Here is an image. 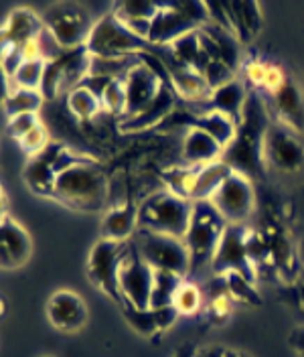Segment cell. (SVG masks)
Here are the masks:
<instances>
[{
    "label": "cell",
    "instance_id": "29",
    "mask_svg": "<svg viewBox=\"0 0 304 357\" xmlns=\"http://www.w3.org/2000/svg\"><path fill=\"white\" fill-rule=\"evenodd\" d=\"M4 98V112L8 118L19 116V114H41L43 108L45 96L41 93V89H24V88H10L2 96Z\"/></svg>",
    "mask_w": 304,
    "mask_h": 357
},
{
    "label": "cell",
    "instance_id": "18",
    "mask_svg": "<svg viewBox=\"0 0 304 357\" xmlns=\"http://www.w3.org/2000/svg\"><path fill=\"white\" fill-rule=\"evenodd\" d=\"M31 238L21 223H17L13 218H2L0 225V258L4 268L22 266L31 256Z\"/></svg>",
    "mask_w": 304,
    "mask_h": 357
},
{
    "label": "cell",
    "instance_id": "44",
    "mask_svg": "<svg viewBox=\"0 0 304 357\" xmlns=\"http://www.w3.org/2000/svg\"><path fill=\"white\" fill-rule=\"evenodd\" d=\"M174 357H195V351H191V349H187V347H183V349H178Z\"/></svg>",
    "mask_w": 304,
    "mask_h": 357
},
{
    "label": "cell",
    "instance_id": "13",
    "mask_svg": "<svg viewBox=\"0 0 304 357\" xmlns=\"http://www.w3.org/2000/svg\"><path fill=\"white\" fill-rule=\"evenodd\" d=\"M176 100L178 98H176L174 89L169 84H165L146 108H142L134 116L122 118L118 122V126L124 132H144L151 128H158L173 114V110L176 108Z\"/></svg>",
    "mask_w": 304,
    "mask_h": 357
},
{
    "label": "cell",
    "instance_id": "6",
    "mask_svg": "<svg viewBox=\"0 0 304 357\" xmlns=\"http://www.w3.org/2000/svg\"><path fill=\"white\" fill-rule=\"evenodd\" d=\"M138 254L154 270L174 272L183 278L191 274V254L183 238H174L167 234H156L149 229H138L132 238Z\"/></svg>",
    "mask_w": 304,
    "mask_h": 357
},
{
    "label": "cell",
    "instance_id": "21",
    "mask_svg": "<svg viewBox=\"0 0 304 357\" xmlns=\"http://www.w3.org/2000/svg\"><path fill=\"white\" fill-rule=\"evenodd\" d=\"M138 205L126 203L109 207L102 220V238L114 242H130L138 231Z\"/></svg>",
    "mask_w": 304,
    "mask_h": 357
},
{
    "label": "cell",
    "instance_id": "24",
    "mask_svg": "<svg viewBox=\"0 0 304 357\" xmlns=\"http://www.w3.org/2000/svg\"><path fill=\"white\" fill-rule=\"evenodd\" d=\"M225 6H227V15H229L234 35L241 43H248L260 29V4L248 0V2H229Z\"/></svg>",
    "mask_w": 304,
    "mask_h": 357
},
{
    "label": "cell",
    "instance_id": "22",
    "mask_svg": "<svg viewBox=\"0 0 304 357\" xmlns=\"http://www.w3.org/2000/svg\"><path fill=\"white\" fill-rule=\"evenodd\" d=\"M272 106L274 114H278V122L298 130L304 122V100L301 88L292 82L286 79L282 88H278L272 93Z\"/></svg>",
    "mask_w": 304,
    "mask_h": 357
},
{
    "label": "cell",
    "instance_id": "11",
    "mask_svg": "<svg viewBox=\"0 0 304 357\" xmlns=\"http://www.w3.org/2000/svg\"><path fill=\"white\" fill-rule=\"evenodd\" d=\"M245 236H248L245 223H227V227L219 240L215 258L211 262V274L225 276L229 272H239V274H243L256 282L258 274H256V268L252 266V262L248 258Z\"/></svg>",
    "mask_w": 304,
    "mask_h": 357
},
{
    "label": "cell",
    "instance_id": "30",
    "mask_svg": "<svg viewBox=\"0 0 304 357\" xmlns=\"http://www.w3.org/2000/svg\"><path fill=\"white\" fill-rule=\"evenodd\" d=\"M185 278L167 272V270H154V284H152L151 296V309H165V307H173V298L176 289L181 287Z\"/></svg>",
    "mask_w": 304,
    "mask_h": 357
},
{
    "label": "cell",
    "instance_id": "40",
    "mask_svg": "<svg viewBox=\"0 0 304 357\" xmlns=\"http://www.w3.org/2000/svg\"><path fill=\"white\" fill-rule=\"evenodd\" d=\"M234 298H231V294H223V296H218V298H213V301H209L207 303V311H209V317L215 321V323H223L231 311H234Z\"/></svg>",
    "mask_w": 304,
    "mask_h": 357
},
{
    "label": "cell",
    "instance_id": "34",
    "mask_svg": "<svg viewBox=\"0 0 304 357\" xmlns=\"http://www.w3.org/2000/svg\"><path fill=\"white\" fill-rule=\"evenodd\" d=\"M100 100H102V108L112 116H116L118 122H120L124 118V114H126V104H128L124 79H112Z\"/></svg>",
    "mask_w": 304,
    "mask_h": 357
},
{
    "label": "cell",
    "instance_id": "17",
    "mask_svg": "<svg viewBox=\"0 0 304 357\" xmlns=\"http://www.w3.org/2000/svg\"><path fill=\"white\" fill-rule=\"evenodd\" d=\"M195 22L189 21L181 10L174 8L173 2H160V8L156 13V17L152 19V31H151V45L158 47H169L176 41L178 37L197 31Z\"/></svg>",
    "mask_w": 304,
    "mask_h": 357
},
{
    "label": "cell",
    "instance_id": "5",
    "mask_svg": "<svg viewBox=\"0 0 304 357\" xmlns=\"http://www.w3.org/2000/svg\"><path fill=\"white\" fill-rule=\"evenodd\" d=\"M86 47L91 55H98V57H130V55L149 51L152 45L140 39L138 35H134L130 29L109 10L104 17L96 19Z\"/></svg>",
    "mask_w": 304,
    "mask_h": 357
},
{
    "label": "cell",
    "instance_id": "36",
    "mask_svg": "<svg viewBox=\"0 0 304 357\" xmlns=\"http://www.w3.org/2000/svg\"><path fill=\"white\" fill-rule=\"evenodd\" d=\"M35 43H37V49H39V57L43 59V61H57V59H61L63 55L67 53V49L63 45L57 41V37L43 26L41 29V33L37 35V39H35Z\"/></svg>",
    "mask_w": 304,
    "mask_h": 357
},
{
    "label": "cell",
    "instance_id": "27",
    "mask_svg": "<svg viewBox=\"0 0 304 357\" xmlns=\"http://www.w3.org/2000/svg\"><path fill=\"white\" fill-rule=\"evenodd\" d=\"M22 177L26 181V185L41 195H53L55 193V185H57V173L53 171V162L47 160L45 156H33L24 171Z\"/></svg>",
    "mask_w": 304,
    "mask_h": 357
},
{
    "label": "cell",
    "instance_id": "33",
    "mask_svg": "<svg viewBox=\"0 0 304 357\" xmlns=\"http://www.w3.org/2000/svg\"><path fill=\"white\" fill-rule=\"evenodd\" d=\"M160 8V2H144V0H128V2H116L112 13L120 21H132V19H154Z\"/></svg>",
    "mask_w": 304,
    "mask_h": 357
},
{
    "label": "cell",
    "instance_id": "42",
    "mask_svg": "<svg viewBox=\"0 0 304 357\" xmlns=\"http://www.w3.org/2000/svg\"><path fill=\"white\" fill-rule=\"evenodd\" d=\"M290 343L301 351V356H304V329H298V331H294L292 337H290Z\"/></svg>",
    "mask_w": 304,
    "mask_h": 357
},
{
    "label": "cell",
    "instance_id": "38",
    "mask_svg": "<svg viewBox=\"0 0 304 357\" xmlns=\"http://www.w3.org/2000/svg\"><path fill=\"white\" fill-rule=\"evenodd\" d=\"M203 77H205V82H207V86L213 89L221 88V86H225V84H229V82H234L236 77H238V71H234L229 66H225L223 61H211L207 69L203 71Z\"/></svg>",
    "mask_w": 304,
    "mask_h": 357
},
{
    "label": "cell",
    "instance_id": "2",
    "mask_svg": "<svg viewBox=\"0 0 304 357\" xmlns=\"http://www.w3.org/2000/svg\"><path fill=\"white\" fill-rule=\"evenodd\" d=\"M53 197L73 209L82 211H100L109 207V178L104 167L86 156L82 162L71 167L57 177Z\"/></svg>",
    "mask_w": 304,
    "mask_h": 357
},
{
    "label": "cell",
    "instance_id": "9",
    "mask_svg": "<svg viewBox=\"0 0 304 357\" xmlns=\"http://www.w3.org/2000/svg\"><path fill=\"white\" fill-rule=\"evenodd\" d=\"M152 284H154V268L138 254L136 245L130 240L126 258L120 270V294L122 305H130L136 309H151Z\"/></svg>",
    "mask_w": 304,
    "mask_h": 357
},
{
    "label": "cell",
    "instance_id": "43",
    "mask_svg": "<svg viewBox=\"0 0 304 357\" xmlns=\"http://www.w3.org/2000/svg\"><path fill=\"white\" fill-rule=\"evenodd\" d=\"M225 356V351L223 349H215V347H211V349H203V351H197L195 357H223Z\"/></svg>",
    "mask_w": 304,
    "mask_h": 357
},
{
    "label": "cell",
    "instance_id": "28",
    "mask_svg": "<svg viewBox=\"0 0 304 357\" xmlns=\"http://www.w3.org/2000/svg\"><path fill=\"white\" fill-rule=\"evenodd\" d=\"M66 108L71 112V116H73L79 124L96 120V118L104 112V108H102V100H100L93 91H89L87 88H84V86H77V88H73L67 93Z\"/></svg>",
    "mask_w": 304,
    "mask_h": 357
},
{
    "label": "cell",
    "instance_id": "8",
    "mask_svg": "<svg viewBox=\"0 0 304 357\" xmlns=\"http://www.w3.org/2000/svg\"><path fill=\"white\" fill-rule=\"evenodd\" d=\"M43 24L57 37V41L67 51L86 47L89 33L93 29V19L87 15L86 8L73 2H61L51 6L43 17Z\"/></svg>",
    "mask_w": 304,
    "mask_h": 357
},
{
    "label": "cell",
    "instance_id": "47",
    "mask_svg": "<svg viewBox=\"0 0 304 357\" xmlns=\"http://www.w3.org/2000/svg\"><path fill=\"white\" fill-rule=\"evenodd\" d=\"M301 357H304V356H301Z\"/></svg>",
    "mask_w": 304,
    "mask_h": 357
},
{
    "label": "cell",
    "instance_id": "12",
    "mask_svg": "<svg viewBox=\"0 0 304 357\" xmlns=\"http://www.w3.org/2000/svg\"><path fill=\"white\" fill-rule=\"evenodd\" d=\"M209 201L227 223H243L254 211V183L250 177L234 171Z\"/></svg>",
    "mask_w": 304,
    "mask_h": 357
},
{
    "label": "cell",
    "instance_id": "15",
    "mask_svg": "<svg viewBox=\"0 0 304 357\" xmlns=\"http://www.w3.org/2000/svg\"><path fill=\"white\" fill-rule=\"evenodd\" d=\"M47 317L59 331H77L87 321L86 303L73 290H57L47 303Z\"/></svg>",
    "mask_w": 304,
    "mask_h": 357
},
{
    "label": "cell",
    "instance_id": "16",
    "mask_svg": "<svg viewBox=\"0 0 304 357\" xmlns=\"http://www.w3.org/2000/svg\"><path fill=\"white\" fill-rule=\"evenodd\" d=\"M223 146L218 140L205 130L191 126L183 132L181 146H178V158L187 167H203L209 162H215L223 156Z\"/></svg>",
    "mask_w": 304,
    "mask_h": 357
},
{
    "label": "cell",
    "instance_id": "10",
    "mask_svg": "<svg viewBox=\"0 0 304 357\" xmlns=\"http://www.w3.org/2000/svg\"><path fill=\"white\" fill-rule=\"evenodd\" d=\"M264 160L284 173L298 171L304 165V142L298 132L278 120L270 124L264 140Z\"/></svg>",
    "mask_w": 304,
    "mask_h": 357
},
{
    "label": "cell",
    "instance_id": "41",
    "mask_svg": "<svg viewBox=\"0 0 304 357\" xmlns=\"http://www.w3.org/2000/svg\"><path fill=\"white\" fill-rule=\"evenodd\" d=\"M109 77H104V75H93V73H87V77L82 82V86L87 88L89 91H93L98 98H102V93L106 91V88L109 86Z\"/></svg>",
    "mask_w": 304,
    "mask_h": 357
},
{
    "label": "cell",
    "instance_id": "20",
    "mask_svg": "<svg viewBox=\"0 0 304 357\" xmlns=\"http://www.w3.org/2000/svg\"><path fill=\"white\" fill-rule=\"evenodd\" d=\"M122 311L126 314L128 323L132 325L134 331L146 337H156L162 331L171 329L174 321L178 319V312L173 307H165V309H136L130 305H122Z\"/></svg>",
    "mask_w": 304,
    "mask_h": 357
},
{
    "label": "cell",
    "instance_id": "45",
    "mask_svg": "<svg viewBox=\"0 0 304 357\" xmlns=\"http://www.w3.org/2000/svg\"><path fill=\"white\" fill-rule=\"evenodd\" d=\"M223 357H245V356H241V354H236V351H225V356Z\"/></svg>",
    "mask_w": 304,
    "mask_h": 357
},
{
    "label": "cell",
    "instance_id": "3",
    "mask_svg": "<svg viewBox=\"0 0 304 357\" xmlns=\"http://www.w3.org/2000/svg\"><path fill=\"white\" fill-rule=\"evenodd\" d=\"M193 207L195 201L174 195L160 187L146 193L138 203V229L185 238L193 220Z\"/></svg>",
    "mask_w": 304,
    "mask_h": 357
},
{
    "label": "cell",
    "instance_id": "23",
    "mask_svg": "<svg viewBox=\"0 0 304 357\" xmlns=\"http://www.w3.org/2000/svg\"><path fill=\"white\" fill-rule=\"evenodd\" d=\"M43 26V19L37 17L33 10L17 8L2 22V43H29V41L37 39V35L41 33Z\"/></svg>",
    "mask_w": 304,
    "mask_h": 357
},
{
    "label": "cell",
    "instance_id": "32",
    "mask_svg": "<svg viewBox=\"0 0 304 357\" xmlns=\"http://www.w3.org/2000/svg\"><path fill=\"white\" fill-rule=\"evenodd\" d=\"M45 67L47 61L41 57L35 59H24V63L19 67V71L8 79L10 88H24V89H41L45 75Z\"/></svg>",
    "mask_w": 304,
    "mask_h": 357
},
{
    "label": "cell",
    "instance_id": "37",
    "mask_svg": "<svg viewBox=\"0 0 304 357\" xmlns=\"http://www.w3.org/2000/svg\"><path fill=\"white\" fill-rule=\"evenodd\" d=\"M51 142V138H49V130H47V126H45V122H41L39 126H35L33 130L29 134H24L21 140H19V144H21V151L24 155H29L31 158L33 156H37L39 153H43V149Z\"/></svg>",
    "mask_w": 304,
    "mask_h": 357
},
{
    "label": "cell",
    "instance_id": "19",
    "mask_svg": "<svg viewBox=\"0 0 304 357\" xmlns=\"http://www.w3.org/2000/svg\"><path fill=\"white\" fill-rule=\"evenodd\" d=\"M248 98H250V88L248 84L243 82V77H236L234 82L221 86V88L213 89L207 98V102L203 104V108L197 112V114H203L207 110L221 112V114H227L231 116L234 120L241 122V116H243V108L248 104Z\"/></svg>",
    "mask_w": 304,
    "mask_h": 357
},
{
    "label": "cell",
    "instance_id": "25",
    "mask_svg": "<svg viewBox=\"0 0 304 357\" xmlns=\"http://www.w3.org/2000/svg\"><path fill=\"white\" fill-rule=\"evenodd\" d=\"M234 173V169L223 160L219 158L215 162H209V165H203L199 167L195 177V185H193V193H191V199L193 201H209L219 187L227 181V177Z\"/></svg>",
    "mask_w": 304,
    "mask_h": 357
},
{
    "label": "cell",
    "instance_id": "14",
    "mask_svg": "<svg viewBox=\"0 0 304 357\" xmlns=\"http://www.w3.org/2000/svg\"><path fill=\"white\" fill-rule=\"evenodd\" d=\"M124 86H126V96H128L124 118H128V116L138 114L142 108H146L154 100V96L165 86V82L152 71L151 67L144 66L138 55V63L132 67L130 73L124 77Z\"/></svg>",
    "mask_w": 304,
    "mask_h": 357
},
{
    "label": "cell",
    "instance_id": "46",
    "mask_svg": "<svg viewBox=\"0 0 304 357\" xmlns=\"http://www.w3.org/2000/svg\"><path fill=\"white\" fill-rule=\"evenodd\" d=\"M298 287H301V294H303V305H304V280L298 284Z\"/></svg>",
    "mask_w": 304,
    "mask_h": 357
},
{
    "label": "cell",
    "instance_id": "1",
    "mask_svg": "<svg viewBox=\"0 0 304 357\" xmlns=\"http://www.w3.org/2000/svg\"><path fill=\"white\" fill-rule=\"evenodd\" d=\"M270 128L268 108L264 106L258 93H250L248 104L243 108V116L239 122L238 136L223 151V160L245 177L254 178L261 173L264 160V140Z\"/></svg>",
    "mask_w": 304,
    "mask_h": 357
},
{
    "label": "cell",
    "instance_id": "39",
    "mask_svg": "<svg viewBox=\"0 0 304 357\" xmlns=\"http://www.w3.org/2000/svg\"><path fill=\"white\" fill-rule=\"evenodd\" d=\"M43 120H41V114H35V112H29V114H19V116H13L8 118V124H6V130L8 134L15 138V140H21L24 134H29L35 126H39Z\"/></svg>",
    "mask_w": 304,
    "mask_h": 357
},
{
    "label": "cell",
    "instance_id": "35",
    "mask_svg": "<svg viewBox=\"0 0 304 357\" xmlns=\"http://www.w3.org/2000/svg\"><path fill=\"white\" fill-rule=\"evenodd\" d=\"M227 278V289L229 294L236 303H248V305H260V294L256 290L254 280H250L248 276L239 274V272H229L225 274Z\"/></svg>",
    "mask_w": 304,
    "mask_h": 357
},
{
    "label": "cell",
    "instance_id": "31",
    "mask_svg": "<svg viewBox=\"0 0 304 357\" xmlns=\"http://www.w3.org/2000/svg\"><path fill=\"white\" fill-rule=\"evenodd\" d=\"M205 305V294L203 289L195 284L193 280L185 278L181 287L176 289L173 298V309L178 312V317H193L203 309Z\"/></svg>",
    "mask_w": 304,
    "mask_h": 357
},
{
    "label": "cell",
    "instance_id": "4",
    "mask_svg": "<svg viewBox=\"0 0 304 357\" xmlns=\"http://www.w3.org/2000/svg\"><path fill=\"white\" fill-rule=\"evenodd\" d=\"M227 227V222L221 218L211 201H195L193 220L189 225L187 236L183 238L191 254V274L201 272L205 268L211 270V262L215 258L219 240Z\"/></svg>",
    "mask_w": 304,
    "mask_h": 357
},
{
    "label": "cell",
    "instance_id": "7",
    "mask_svg": "<svg viewBox=\"0 0 304 357\" xmlns=\"http://www.w3.org/2000/svg\"><path fill=\"white\" fill-rule=\"evenodd\" d=\"M128 244L130 242H114L100 238L98 244L91 248L89 262H87L89 280L120 305L124 303L120 294V270L128 252Z\"/></svg>",
    "mask_w": 304,
    "mask_h": 357
},
{
    "label": "cell",
    "instance_id": "26",
    "mask_svg": "<svg viewBox=\"0 0 304 357\" xmlns=\"http://www.w3.org/2000/svg\"><path fill=\"white\" fill-rule=\"evenodd\" d=\"M195 126L205 130L207 134H211L223 149H227L234 142V138L238 136L239 122L234 120L231 116H227V114L207 110L203 114H197Z\"/></svg>",
    "mask_w": 304,
    "mask_h": 357
}]
</instances>
